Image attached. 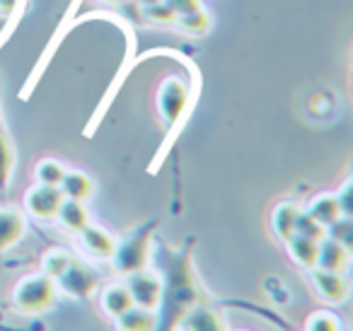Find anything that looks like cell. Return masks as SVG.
<instances>
[{"label": "cell", "instance_id": "16", "mask_svg": "<svg viewBox=\"0 0 353 331\" xmlns=\"http://www.w3.org/2000/svg\"><path fill=\"white\" fill-rule=\"evenodd\" d=\"M310 215H312L317 223H322L324 228H329V225L334 223V220H339L341 218V205H339V201H336V194H322V196H317V199H312L310 201V205L307 208Z\"/></svg>", "mask_w": 353, "mask_h": 331}, {"label": "cell", "instance_id": "14", "mask_svg": "<svg viewBox=\"0 0 353 331\" xmlns=\"http://www.w3.org/2000/svg\"><path fill=\"white\" fill-rule=\"evenodd\" d=\"M59 189H61V194H63V199L88 201L90 196H92V191H94V181L90 179L85 172H78V170L68 172V170H65Z\"/></svg>", "mask_w": 353, "mask_h": 331}, {"label": "cell", "instance_id": "10", "mask_svg": "<svg viewBox=\"0 0 353 331\" xmlns=\"http://www.w3.org/2000/svg\"><path fill=\"white\" fill-rule=\"evenodd\" d=\"M27 230L25 215L17 208H0V252L15 247Z\"/></svg>", "mask_w": 353, "mask_h": 331}, {"label": "cell", "instance_id": "15", "mask_svg": "<svg viewBox=\"0 0 353 331\" xmlns=\"http://www.w3.org/2000/svg\"><path fill=\"white\" fill-rule=\"evenodd\" d=\"M285 247H288L290 257H293L303 268L317 266V249H319L317 239H310V237H303V234L293 232L288 239H285Z\"/></svg>", "mask_w": 353, "mask_h": 331}, {"label": "cell", "instance_id": "24", "mask_svg": "<svg viewBox=\"0 0 353 331\" xmlns=\"http://www.w3.org/2000/svg\"><path fill=\"white\" fill-rule=\"evenodd\" d=\"M295 232L303 234V237L317 239V242L322 237H327V228H324L322 223H317L307 210H300L298 213V220H295Z\"/></svg>", "mask_w": 353, "mask_h": 331}, {"label": "cell", "instance_id": "13", "mask_svg": "<svg viewBox=\"0 0 353 331\" xmlns=\"http://www.w3.org/2000/svg\"><path fill=\"white\" fill-rule=\"evenodd\" d=\"M80 234H83L85 249H88V252L92 254V257H97V259H112L114 247H117V239H114L112 234L107 232V230L94 228V225H88V228H85Z\"/></svg>", "mask_w": 353, "mask_h": 331}, {"label": "cell", "instance_id": "18", "mask_svg": "<svg viewBox=\"0 0 353 331\" xmlns=\"http://www.w3.org/2000/svg\"><path fill=\"white\" fill-rule=\"evenodd\" d=\"M298 213H300L298 203H290V201H283L281 205H276L274 213H271V228H274V232L279 234L283 242L295 232Z\"/></svg>", "mask_w": 353, "mask_h": 331}, {"label": "cell", "instance_id": "28", "mask_svg": "<svg viewBox=\"0 0 353 331\" xmlns=\"http://www.w3.org/2000/svg\"><path fill=\"white\" fill-rule=\"evenodd\" d=\"M165 3L174 10V15H184V12H192L196 8H201L199 0H165Z\"/></svg>", "mask_w": 353, "mask_h": 331}, {"label": "cell", "instance_id": "1", "mask_svg": "<svg viewBox=\"0 0 353 331\" xmlns=\"http://www.w3.org/2000/svg\"><path fill=\"white\" fill-rule=\"evenodd\" d=\"M162 281V317L165 319H182L189 307L196 305L199 285L196 276L192 271V263L184 254H174L170 263L165 261V271L160 276Z\"/></svg>", "mask_w": 353, "mask_h": 331}, {"label": "cell", "instance_id": "20", "mask_svg": "<svg viewBox=\"0 0 353 331\" xmlns=\"http://www.w3.org/2000/svg\"><path fill=\"white\" fill-rule=\"evenodd\" d=\"M12 167H15V152H12L10 136H8L6 126H0V191L10 186Z\"/></svg>", "mask_w": 353, "mask_h": 331}, {"label": "cell", "instance_id": "27", "mask_svg": "<svg viewBox=\"0 0 353 331\" xmlns=\"http://www.w3.org/2000/svg\"><path fill=\"white\" fill-rule=\"evenodd\" d=\"M145 17H150L152 22H162V25H167V22H174L176 20V15H174V10H172L167 3H152V6H145Z\"/></svg>", "mask_w": 353, "mask_h": 331}, {"label": "cell", "instance_id": "21", "mask_svg": "<svg viewBox=\"0 0 353 331\" xmlns=\"http://www.w3.org/2000/svg\"><path fill=\"white\" fill-rule=\"evenodd\" d=\"M176 25L184 27V30L192 32V34H203V32H208V27H211V17H208L201 8H196V10H192V12L176 15Z\"/></svg>", "mask_w": 353, "mask_h": 331}, {"label": "cell", "instance_id": "23", "mask_svg": "<svg viewBox=\"0 0 353 331\" xmlns=\"http://www.w3.org/2000/svg\"><path fill=\"white\" fill-rule=\"evenodd\" d=\"M70 254H65L63 249H51V252H46V257H44V266H41V273H46L49 278H59L61 273L68 268V263H70Z\"/></svg>", "mask_w": 353, "mask_h": 331}, {"label": "cell", "instance_id": "29", "mask_svg": "<svg viewBox=\"0 0 353 331\" xmlns=\"http://www.w3.org/2000/svg\"><path fill=\"white\" fill-rule=\"evenodd\" d=\"M336 201L341 205V213L343 215H351L353 213V205H351V181H346L341 189V194H336Z\"/></svg>", "mask_w": 353, "mask_h": 331}, {"label": "cell", "instance_id": "25", "mask_svg": "<svg viewBox=\"0 0 353 331\" xmlns=\"http://www.w3.org/2000/svg\"><path fill=\"white\" fill-rule=\"evenodd\" d=\"M327 237H334L336 242L346 244L351 249L353 244V230H351V215H341L339 220H334L327 228Z\"/></svg>", "mask_w": 353, "mask_h": 331}, {"label": "cell", "instance_id": "3", "mask_svg": "<svg viewBox=\"0 0 353 331\" xmlns=\"http://www.w3.org/2000/svg\"><path fill=\"white\" fill-rule=\"evenodd\" d=\"M155 228V223H148L143 228H136L121 239L117 242L112 254V261L117 266V271L121 273H133L145 268L148 263V252H150V232Z\"/></svg>", "mask_w": 353, "mask_h": 331}, {"label": "cell", "instance_id": "11", "mask_svg": "<svg viewBox=\"0 0 353 331\" xmlns=\"http://www.w3.org/2000/svg\"><path fill=\"white\" fill-rule=\"evenodd\" d=\"M56 218H59V223L63 225L65 230L78 232V234L90 225V213H88V208H85V201H75V199H63Z\"/></svg>", "mask_w": 353, "mask_h": 331}, {"label": "cell", "instance_id": "5", "mask_svg": "<svg viewBox=\"0 0 353 331\" xmlns=\"http://www.w3.org/2000/svg\"><path fill=\"white\" fill-rule=\"evenodd\" d=\"M97 283H99L97 273L90 266H85V263L75 261V259H70L68 268L56 278V288L70 297H88L97 288Z\"/></svg>", "mask_w": 353, "mask_h": 331}, {"label": "cell", "instance_id": "4", "mask_svg": "<svg viewBox=\"0 0 353 331\" xmlns=\"http://www.w3.org/2000/svg\"><path fill=\"white\" fill-rule=\"evenodd\" d=\"M189 104V85L179 78H167L157 92V112L167 126H174Z\"/></svg>", "mask_w": 353, "mask_h": 331}, {"label": "cell", "instance_id": "9", "mask_svg": "<svg viewBox=\"0 0 353 331\" xmlns=\"http://www.w3.org/2000/svg\"><path fill=\"white\" fill-rule=\"evenodd\" d=\"M348 259H351V249L346 244L336 242L334 237H322L319 239V249H317V266L314 268H324V271H339L348 266Z\"/></svg>", "mask_w": 353, "mask_h": 331}, {"label": "cell", "instance_id": "17", "mask_svg": "<svg viewBox=\"0 0 353 331\" xmlns=\"http://www.w3.org/2000/svg\"><path fill=\"white\" fill-rule=\"evenodd\" d=\"M182 326H184V329H208V331H216V329H223V321H221V314H216L211 307L194 305V307H189V310L184 312Z\"/></svg>", "mask_w": 353, "mask_h": 331}, {"label": "cell", "instance_id": "30", "mask_svg": "<svg viewBox=\"0 0 353 331\" xmlns=\"http://www.w3.org/2000/svg\"><path fill=\"white\" fill-rule=\"evenodd\" d=\"M143 6H152V3H160V0H141Z\"/></svg>", "mask_w": 353, "mask_h": 331}, {"label": "cell", "instance_id": "2", "mask_svg": "<svg viewBox=\"0 0 353 331\" xmlns=\"http://www.w3.org/2000/svg\"><path fill=\"white\" fill-rule=\"evenodd\" d=\"M56 281L49 278L46 273H37V276H27L12 290V300L15 307L25 314H41V312L51 310L56 302Z\"/></svg>", "mask_w": 353, "mask_h": 331}, {"label": "cell", "instance_id": "6", "mask_svg": "<svg viewBox=\"0 0 353 331\" xmlns=\"http://www.w3.org/2000/svg\"><path fill=\"white\" fill-rule=\"evenodd\" d=\"M128 292H131L133 305L143 307V310H157L160 307V295H162V281L155 273H148L145 268L141 271L128 273Z\"/></svg>", "mask_w": 353, "mask_h": 331}, {"label": "cell", "instance_id": "7", "mask_svg": "<svg viewBox=\"0 0 353 331\" xmlns=\"http://www.w3.org/2000/svg\"><path fill=\"white\" fill-rule=\"evenodd\" d=\"M61 203H63V194H61L59 186H49V184H37L27 191L25 196V205L34 218L39 220H54L59 213Z\"/></svg>", "mask_w": 353, "mask_h": 331}, {"label": "cell", "instance_id": "26", "mask_svg": "<svg viewBox=\"0 0 353 331\" xmlns=\"http://www.w3.org/2000/svg\"><path fill=\"white\" fill-rule=\"evenodd\" d=\"M339 317L336 314H332V312H314V314H310V319H307V329L310 331H334V329H339Z\"/></svg>", "mask_w": 353, "mask_h": 331}, {"label": "cell", "instance_id": "19", "mask_svg": "<svg viewBox=\"0 0 353 331\" xmlns=\"http://www.w3.org/2000/svg\"><path fill=\"white\" fill-rule=\"evenodd\" d=\"M117 326L123 331H148V329H155L157 321L152 310H143L138 305H131L121 317H117Z\"/></svg>", "mask_w": 353, "mask_h": 331}, {"label": "cell", "instance_id": "12", "mask_svg": "<svg viewBox=\"0 0 353 331\" xmlns=\"http://www.w3.org/2000/svg\"><path fill=\"white\" fill-rule=\"evenodd\" d=\"M131 305H133V300H131V292H128L126 283H112V285L104 288L102 310H104V314H107V317L117 319V317H121Z\"/></svg>", "mask_w": 353, "mask_h": 331}, {"label": "cell", "instance_id": "22", "mask_svg": "<svg viewBox=\"0 0 353 331\" xmlns=\"http://www.w3.org/2000/svg\"><path fill=\"white\" fill-rule=\"evenodd\" d=\"M65 174V167L59 160H41L37 165V181L39 184H49V186H59L61 179Z\"/></svg>", "mask_w": 353, "mask_h": 331}, {"label": "cell", "instance_id": "8", "mask_svg": "<svg viewBox=\"0 0 353 331\" xmlns=\"http://www.w3.org/2000/svg\"><path fill=\"white\" fill-rule=\"evenodd\" d=\"M312 271V288L324 302L339 305L348 297V283L339 271H324V268H310Z\"/></svg>", "mask_w": 353, "mask_h": 331}]
</instances>
